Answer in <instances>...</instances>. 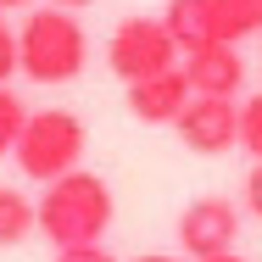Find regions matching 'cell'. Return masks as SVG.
<instances>
[{
  "instance_id": "1",
  "label": "cell",
  "mask_w": 262,
  "mask_h": 262,
  "mask_svg": "<svg viewBox=\"0 0 262 262\" xmlns=\"http://www.w3.org/2000/svg\"><path fill=\"white\" fill-rule=\"evenodd\" d=\"M112 184H106L101 173H90V167H73V173H61L45 184V195L34 201V229L51 240L56 251L61 246H90V240H101L106 229H112Z\"/></svg>"
},
{
  "instance_id": "2",
  "label": "cell",
  "mask_w": 262,
  "mask_h": 262,
  "mask_svg": "<svg viewBox=\"0 0 262 262\" xmlns=\"http://www.w3.org/2000/svg\"><path fill=\"white\" fill-rule=\"evenodd\" d=\"M90 67V34L73 11L61 6H34L17 28V73L34 84H73Z\"/></svg>"
},
{
  "instance_id": "3",
  "label": "cell",
  "mask_w": 262,
  "mask_h": 262,
  "mask_svg": "<svg viewBox=\"0 0 262 262\" xmlns=\"http://www.w3.org/2000/svg\"><path fill=\"white\" fill-rule=\"evenodd\" d=\"M84 145H90L84 117L78 112H61V106H45V112H28L23 117V134L11 145V162L23 167V179L51 184L61 173L84 167Z\"/></svg>"
},
{
  "instance_id": "4",
  "label": "cell",
  "mask_w": 262,
  "mask_h": 262,
  "mask_svg": "<svg viewBox=\"0 0 262 262\" xmlns=\"http://www.w3.org/2000/svg\"><path fill=\"white\" fill-rule=\"evenodd\" d=\"M179 51L195 45H240L262 34V0H167L162 11Z\"/></svg>"
},
{
  "instance_id": "5",
  "label": "cell",
  "mask_w": 262,
  "mask_h": 262,
  "mask_svg": "<svg viewBox=\"0 0 262 262\" xmlns=\"http://www.w3.org/2000/svg\"><path fill=\"white\" fill-rule=\"evenodd\" d=\"M179 56L184 51L173 45V34H167L162 17H123V23L112 28V39H106V67H112L123 84L179 67Z\"/></svg>"
},
{
  "instance_id": "6",
  "label": "cell",
  "mask_w": 262,
  "mask_h": 262,
  "mask_svg": "<svg viewBox=\"0 0 262 262\" xmlns=\"http://www.w3.org/2000/svg\"><path fill=\"white\" fill-rule=\"evenodd\" d=\"M173 128H179L184 151L223 157V151L240 145V101H234V95H190L184 112L173 117Z\"/></svg>"
},
{
  "instance_id": "7",
  "label": "cell",
  "mask_w": 262,
  "mask_h": 262,
  "mask_svg": "<svg viewBox=\"0 0 262 262\" xmlns=\"http://www.w3.org/2000/svg\"><path fill=\"white\" fill-rule=\"evenodd\" d=\"M234 240H240V207H234V201H223V195H195L190 207L179 212V246H184L195 262L234 251Z\"/></svg>"
},
{
  "instance_id": "8",
  "label": "cell",
  "mask_w": 262,
  "mask_h": 262,
  "mask_svg": "<svg viewBox=\"0 0 262 262\" xmlns=\"http://www.w3.org/2000/svg\"><path fill=\"white\" fill-rule=\"evenodd\" d=\"M179 67L195 95H240V84H246V61L234 45H195L179 56Z\"/></svg>"
},
{
  "instance_id": "9",
  "label": "cell",
  "mask_w": 262,
  "mask_h": 262,
  "mask_svg": "<svg viewBox=\"0 0 262 262\" xmlns=\"http://www.w3.org/2000/svg\"><path fill=\"white\" fill-rule=\"evenodd\" d=\"M190 95H195V90H190L184 67H167V73H151V78H134V84H128V112H134L140 123L162 128V123H173V117L184 112Z\"/></svg>"
},
{
  "instance_id": "10",
  "label": "cell",
  "mask_w": 262,
  "mask_h": 262,
  "mask_svg": "<svg viewBox=\"0 0 262 262\" xmlns=\"http://www.w3.org/2000/svg\"><path fill=\"white\" fill-rule=\"evenodd\" d=\"M34 234V201L11 184H0V246H23Z\"/></svg>"
},
{
  "instance_id": "11",
  "label": "cell",
  "mask_w": 262,
  "mask_h": 262,
  "mask_svg": "<svg viewBox=\"0 0 262 262\" xmlns=\"http://www.w3.org/2000/svg\"><path fill=\"white\" fill-rule=\"evenodd\" d=\"M23 117H28V106L17 101V90L0 84V157H11V145H17V134H23Z\"/></svg>"
},
{
  "instance_id": "12",
  "label": "cell",
  "mask_w": 262,
  "mask_h": 262,
  "mask_svg": "<svg viewBox=\"0 0 262 262\" xmlns=\"http://www.w3.org/2000/svg\"><path fill=\"white\" fill-rule=\"evenodd\" d=\"M240 145H246L251 157H262V90L251 101H240Z\"/></svg>"
},
{
  "instance_id": "13",
  "label": "cell",
  "mask_w": 262,
  "mask_h": 262,
  "mask_svg": "<svg viewBox=\"0 0 262 262\" xmlns=\"http://www.w3.org/2000/svg\"><path fill=\"white\" fill-rule=\"evenodd\" d=\"M17 73V28H6V6H0V84Z\"/></svg>"
},
{
  "instance_id": "14",
  "label": "cell",
  "mask_w": 262,
  "mask_h": 262,
  "mask_svg": "<svg viewBox=\"0 0 262 262\" xmlns=\"http://www.w3.org/2000/svg\"><path fill=\"white\" fill-rule=\"evenodd\" d=\"M56 262H117V257L106 251L101 240H90V246H61V251H56Z\"/></svg>"
},
{
  "instance_id": "15",
  "label": "cell",
  "mask_w": 262,
  "mask_h": 262,
  "mask_svg": "<svg viewBox=\"0 0 262 262\" xmlns=\"http://www.w3.org/2000/svg\"><path fill=\"white\" fill-rule=\"evenodd\" d=\"M246 207L262 217V157L251 162V173H246Z\"/></svg>"
},
{
  "instance_id": "16",
  "label": "cell",
  "mask_w": 262,
  "mask_h": 262,
  "mask_svg": "<svg viewBox=\"0 0 262 262\" xmlns=\"http://www.w3.org/2000/svg\"><path fill=\"white\" fill-rule=\"evenodd\" d=\"M51 6H61V11H84V6H95V0H51Z\"/></svg>"
},
{
  "instance_id": "17",
  "label": "cell",
  "mask_w": 262,
  "mask_h": 262,
  "mask_svg": "<svg viewBox=\"0 0 262 262\" xmlns=\"http://www.w3.org/2000/svg\"><path fill=\"white\" fill-rule=\"evenodd\" d=\"M134 262H179V257H162V251H145V257H134Z\"/></svg>"
},
{
  "instance_id": "18",
  "label": "cell",
  "mask_w": 262,
  "mask_h": 262,
  "mask_svg": "<svg viewBox=\"0 0 262 262\" xmlns=\"http://www.w3.org/2000/svg\"><path fill=\"white\" fill-rule=\"evenodd\" d=\"M207 262H246V257H234V251H223V257H207Z\"/></svg>"
},
{
  "instance_id": "19",
  "label": "cell",
  "mask_w": 262,
  "mask_h": 262,
  "mask_svg": "<svg viewBox=\"0 0 262 262\" xmlns=\"http://www.w3.org/2000/svg\"><path fill=\"white\" fill-rule=\"evenodd\" d=\"M0 6H6V11H11V6H34V0H0Z\"/></svg>"
}]
</instances>
